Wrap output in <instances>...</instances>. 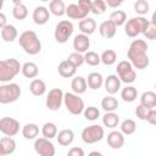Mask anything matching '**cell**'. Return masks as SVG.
<instances>
[{
    "label": "cell",
    "mask_w": 156,
    "mask_h": 156,
    "mask_svg": "<svg viewBox=\"0 0 156 156\" xmlns=\"http://www.w3.org/2000/svg\"><path fill=\"white\" fill-rule=\"evenodd\" d=\"M147 44L143 39H135L130 43L129 49L127 51V56L132 66L136 69H144L149 66V56H147Z\"/></svg>",
    "instance_id": "6da1fadb"
},
{
    "label": "cell",
    "mask_w": 156,
    "mask_h": 156,
    "mask_svg": "<svg viewBox=\"0 0 156 156\" xmlns=\"http://www.w3.org/2000/svg\"><path fill=\"white\" fill-rule=\"evenodd\" d=\"M18 43L28 55H37L41 51V41L34 30H24L20 35Z\"/></svg>",
    "instance_id": "7a4b0ae2"
},
{
    "label": "cell",
    "mask_w": 156,
    "mask_h": 156,
    "mask_svg": "<svg viewBox=\"0 0 156 156\" xmlns=\"http://www.w3.org/2000/svg\"><path fill=\"white\" fill-rule=\"evenodd\" d=\"M20 71H22V65L16 58H7L0 62V80L2 83L13 79Z\"/></svg>",
    "instance_id": "3957f363"
},
{
    "label": "cell",
    "mask_w": 156,
    "mask_h": 156,
    "mask_svg": "<svg viewBox=\"0 0 156 156\" xmlns=\"http://www.w3.org/2000/svg\"><path fill=\"white\" fill-rule=\"evenodd\" d=\"M149 26H150V22L145 17L136 16V17H133L127 21V23L124 24V33L129 38H135L140 33L144 34L146 32V29L149 28Z\"/></svg>",
    "instance_id": "277c9868"
},
{
    "label": "cell",
    "mask_w": 156,
    "mask_h": 156,
    "mask_svg": "<svg viewBox=\"0 0 156 156\" xmlns=\"http://www.w3.org/2000/svg\"><path fill=\"white\" fill-rule=\"evenodd\" d=\"M91 12V1L90 0H79L78 4H71L66 7V15L72 20H84L88 17V13Z\"/></svg>",
    "instance_id": "5b68a950"
},
{
    "label": "cell",
    "mask_w": 156,
    "mask_h": 156,
    "mask_svg": "<svg viewBox=\"0 0 156 156\" xmlns=\"http://www.w3.org/2000/svg\"><path fill=\"white\" fill-rule=\"evenodd\" d=\"M63 104H65L66 108L68 110V112L74 115V116H78V115L83 113L84 110H85L83 99L79 98V95H77L74 93H65Z\"/></svg>",
    "instance_id": "8992f818"
},
{
    "label": "cell",
    "mask_w": 156,
    "mask_h": 156,
    "mask_svg": "<svg viewBox=\"0 0 156 156\" xmlns=\"http://www.w3.org/2000/svg\"><path fill=\"white\" fill-rule=\"evenodd\" d=\"M21 88L16 83H9L0 85V102L1 104H10L18 100L21 96Z\"/></svg>",
    "instance_id": "52a82bcc"
},
{
    "label": "cell",
    "mask_w": 156,
    "mask_h": 156,
    "mask_svg": "<svg viewBox=\"0 0 156 156\" xmlns=\"http://www.w3.org/2000/svg\"><path fill=\"white\" fill-rule=\"evenodd\" d=\"M73 23L68 20H63V21H60L56 27H55V32H54V37H55V40L60 44H63L66 43L71 35L73 34Z\"/></svg>",
    "instance_id": "ba28073f"
},
{
    "label": "cell",
    "mask_w": 156,
    "mask_h": 156,
    "mask_svg": "<svg viewBox=\"0 0 156 156\" xmlns=\"http://www.w3.org/2000/svg\"><path fill=\"white\" fill-rule=\"evenodd\" d=\"M104 128L99 124H91L82 130V140L85 144H95L104 138Z\"/></svg>",
    "instance_id": "9c48e42d"
},
{
    "label": "cell",
    "mask_w": 156,
    "mask_h": 156,
    "mask_svg": "<svg viewBox=\"0 0 156 156\" xmlns=\"http://www.w3.org/2000/svg\"><path fill=\"white\" fill-rule=\"evenodd\" d=\"M117 74L118 78L121 79V82L129 84L133 83L136 78V73L134 71V67L132 66V63L129 61H121L117 65Z\"/></svg>",
    "instance_id": "30bf717a"
},
{
    "label": "cell",
    "mask_w": 156,
    "mask_h": 156,
    "mask_svg": "<svg viewBox=\"0 0 156 156\" xmlns=\"http://www.w3.org/2000/svg\"><path fill=\"white\" fill-rule=\"evenodd\" d=\"M63 96H65V94L60 88L51 89L46 96V101H45L46 107L50 111H57L63 102Z\"/></svg>",
    "instance_id": "8fae6325"
},
{
    "label": "cell",
    "mask_w": 156,
    "mask_h": 156,
    "mask_svg": "<svg viewBox=\"0 0 156 156\" xmlns=\"http://www.w3.org/2000/svg\"><path fill=\"white\" fill-rule=\"evenodd\" d=\"M34 150L40 156H55V146L50 141V139L46 138H38L34 141Z\"/></svg>",
    "instance_id": "7c38bea8"
},
{
    "label": "cell",
    "mask_w": 156,
    "mask_h": 156,
    "mask_svg": "<svg viewBox=\"0 0 156 156\" xmlns=\"http://www.w3.org/2000/svg\"><path fill=\"white\" fill-rule=\"evenodd\" d=\"M0 132L6 136H13L20 132V122L12 117H2L0 119Z\"/></svg>",
    "instance_id": "4fadbf2b"
},
{
    "label": "cell",
    "mask_w": 156,
    "mask_h": 156,
    "mask_svg": "<svg viewBox=\"0 0 156 156\" xmlns=\"http://www.w3.org/2000/svg\"><path fill=\"white\" fill-rule=\"evenodd\" d=\"M90 46V39L88 35L85 34H77L73 39V49L76 52L79 54H84L88 52V49Z\"/></svg>",
    "instance_id": "5bb4252c"
},
{
    "label": "cell",
    "mask_w": 156,
    "mask_h": 156,
    "mask_svg": "<svg viewBox=\"0 0 156 156\" xmlns=\"http://www.w3.org/2000/svg\"><path fill=\"white\" fill-rule=\"evenodd\" d=\"M121 79L118 78V76L116 74H110L107 76V78L105 79L104 82V87H105V90L107 91V94L110 95H113L116 94L119 89H121Z\"/></svg>",
    "instance_id": "9a60e30c"
},
{
    "label": "cell",
    "mask_w": 156,
    "mask_h": 156,
    "mask_svg": "<svg viewBox=\"0 0 156 156\" xmlns=\"http://www.w3.org/2000/svg\"><path fill=\"white\" fill-rule=\"evenodd\" d=\"M50 20V11L44 6H37L33 11V21L35 24L43 26Z\"/></svg>",
    "instance_id": "2e32d148"
},
{
    "label": "cell",
    "mask_w": 156,
    "mask_h": 156,
    "mask_svg": "<svg viewBox=\"0 0 156 156\" xmlns=\"http://www.w3.org/2000/svg\"><path fill=\"white\" fill-rule=\"evenodd\" d=\"M107 144L111 149H121L124 145V135L122 132L112 130L107 134Z\"/></svg>",
    "instance_id": "e0dca14e"
},
{
    "label": "cell",
    "mask_w": 156,
    "mask_h": 156,
    "mask_svg": "<svg viewBox=\"0 0 156 156\" xmlns=\"http://www.w3.org/2000/svg\"><path fill=\"white\" fill-rule=\"evenodd\" d=\"M16 150V141L12 136H2L0 139V152L2 156L11 155Z\"/></svg>",
    "instance_id": "ac0fdd59"
},
{
    "label": "cell",
    "mask_w": 156,
    "mask_h": 156,
    "mask_svg": "<svg viewBox=\"0 0 156 156\" xmlns=\"http://www.w3.org/2000/svg\"><path fill=\"white\" fill-rule=\"evenodd\" d=\"M116 26L110 21H104L100 26H99V33L102 38H106V39H111L116 35Z\"/></svg>",
    "instance_id": "d6986e66"
},
{
    "label": "cell",
    "mask_w": 156,
    "mask_h": 156,
    "mask_svg": "<svg viewBox=\"0 0 156 156\" xmlns=\"http://www.w3.org/2000/svg\"><path fill=\"white\" fill-rule=\"evenodd\" d=\"M78 27H79V30L82 32V34L90 35V34H93V33L95 32V29H96V22H95L94 18L87 17V18L79 21Z\"/></svg>",
    "instance_id": "ffe728a7"
},
{
    "label": "cell",
    "mask_w": 156,
    "mask_h": 156,
    "mask_svg": "<svg viewBox=\"0 0 156 156\" xmlns=\"http://www.w3.org/2000/svg\"><path fill=\"white\" fill-rule=\"evenodd\" d=\"M57 71H58V74L61 77H63V78H71V77H73L76 74L77 68L72 63H69L67 60H65V61L60 62V65L57 67Z\"/></svg>",
    "instance_id": "44dd1931"
},
{
    "label": "cell",
    "mask_w": 156,
    "mask_h": 156,
    "mask_svg": "<svg viewBox=\"0 0 156 156\" xmlns=\"http://www.w3.org/2000/svg\"><path fill=\"white\" fill-rule=\"evenodd\" d=\"M56 139H57V143L61 146H68L74 140V133H73L72 129H62V130L58 132Z\"/></svg>",
    "instance_id": "7402d4cb"
},
{
    "label": "cell",
    "mask_w": 156,
    "mask_h": 156,
    "mask_svg": "<svg viewBox=\"0 0 156 156\" xmlns=\"http://www.w3.org/2000/svg\"><path fill=\"white\" fill-rule=\"evenodd\" d=\"M12 16H13L16 20H20V21L27 18V16H28V10H27L26 5H24L22 1H17V0L13 1Z\"/></svg>",
    "instance_id": "603a6c76"
},
{
    "label": "cell",
    "mask_w": 156,
    "mask_h": 156,
    "mask_svg": "<svg viewBox=\"0 0 156 156\" xmlns=\"http://www.w3.org/2000/svg\"><path fill=\"white\" fill-rule=\"evenodd\" d=\"M71 88H72L73 93H74V94H77V95L85 93V90H87V88H88V83H87V79H85L84 77H80V76H78V77H74V78L72 79V83H71Z\"/></svg>",
    "instance_id": "cb8c5ba5"
},
{
    "label": "cell",
    "mask_w": 156,
    "mask_h": 156,
    "mask_svg": "<svg viewBox=\"0 0 156 156\" xmlns=\"http://www.w3.org/2000/svg\"><path fill=\"white\" fill-rule=\"evenodd\" d=\"M17 35H18V32H17L16 27L12 26V24H7L6 27L1 28V38L6 43L15 41L17 39Z\"/></svg>",
    "instance_id": "d4e9b609"
},
{
    "label": "cell",
    "mask_w": 156,
    "mask_h": 156,
    "mask_svg": "<svg viewBox=\"0 0 156 156\" xmlns=\"http://www.w3.org/2000/svg\"><path fill=\"white\" fill-rule=\"evenodd\" d=\"M104 82H105V80H104L102 76H101L99 72H91V73L88 76V78H87L88 87H89L90 89H93V90H96V89L101 88L102 84H104Z\"/></svg>",
    "instance_id": "484cf974"
},
{
    "label": "cell",
    "mask_w": 156,
    "mask_h": 156,
    "mask_svg": "<svg viewBox=\"0 0 156 156\" xmlns=\"http://www.w3.org/2000/svg\"><path fill=\"white\" fill-rule=\"evenodd\" d=\"M29 90L30 93L34 95V96H41L45 94L46 91V85H45V82L41 80V79H33L29 84Z\"/></svg>",
    "instance_id": "4316f807"
},
{
    "label": "cell",
    "mask_w": 156,
    "mask_h": 156,
    "mask_svg": "<svg viewBox=\"0 0 156 156\" xmlns=\"http://www.w3.org/2000/svg\"><path fill=\"white\" fill-rule=\"evenodd\" d=\"M49 11L54 16H57V17L63 16L66 13L65 2L62 0H52V1H50V4H49Z\"/></svg>",
    "instance_id": "83f0119b"
},
{
    "label": "cell",
    "mask_w": 156,
    "mask_h": 156,
    "mask_svg": "<svg viewBox=\"0 0 156 156\" xmlns=\"http://www.w3.org/2000/svg\"><path fill=\"white\" fill-rule=\"evenodd\" d=\"M140 105L152 110L156 107V93L154 91H145L140 96Z\"/></svg>",
    "instance_id": "f1b7e54d"
},
{
    "label": "cell",
    "mask_w": 156,
    "mask_h": 156,
    "mask_svg": "<svg viewBox=\"0 0 156 156\" xmlns=\"http://www.w3.org/2000/svg\"><path fill=\"white\" fill-rule=\"evenodd\" d=\"M119 123V116L115 112H106L102 116V124L110 129H113Z\"/></svg>",
    "instance_id": "f546056e"
},
{
    "label": "cell",
    "mask_w": 156,
    "mask_h": 156,
    "mask_svg": "<svg viewBox=\"0 0 156 156\" xmlns=\"http://www.w3.org/2000/svg\"><path fill=\"white\" fill-rule=\"evenodd\" d=\"M101 107L106 112H115L118 107V100L113 95H107L101 100Z\"/></svg>",
    "instance_id": "4dcf8cb0"
},
{
    "label": "cell",
    "mask_w": 156,
    "mask_h": 156,
    "mask_svg": "<svg viewBox=\"0 0 156 156\" xmlns=\"http://www.w3.org/2000/svg\"><path fill=\"white\" fill-rule=\"evenodd\" d=\"M121 98L126 102H133L138 98V90H136V88L133 87V85H128V87L123 88L122 91H121Z\"/></svg>",
    "instance_id": "1f68e13d"
},
{
    "label": "cell",
    "mask_w": 156,
    "mask_h": 156,
    "mask_svg": "<svg viewBox=\"0 0 156 156\" xmlns=\"http://www.w3.org/2000/svg\"><path fill=\"white\" fill-rule=\"evenodd\" d=\"M38 134H39V127L35 123H27L22 128V135L28 140L35 139L38 136Z\"/></svg>",
    "instance_id": "d6a6232c"
},
{
    "label": "cell",
    "mask_w": 156,
    "mask_h": 156,
    "mask_svg": "<svg viewBox=\"0 0 156 156\" xmlns=\"http://www.w3.org/2000/svg\"><path fill=\"white\" fill-rule=\"evenodd\" d=\"M21 72L26 78H35L39 73V68L34 62H26L22 65Z\"/></svg>",
    "instance_id": "836d02e7"
},
{
    "label": "cell",
    "mask_w": 156,
    "mask_h": 156,
    "mask_svg": "<svg viewBox=\"0 0 156 156\" xmlns=\"http://www.w3.org/2000/svg\"><path fill=\"white\" fill-rule=\"evenodd\" d=\"M108 20H110L116 27H119V26L126 24L127 15H126V12L122 11V10H116V11H113V12L110 15Z\"/></svg>",
    "instance_id": "e575fe53"
},
{
    "label": "cell",
    "mask_w": 156,
    "mask_h": 156,
    "mask_svg": "<svg viewBox=\"0 0 156 156\" xmlns=\"http://www.w3.org/2000/svg\"><path fill=\"white\" fill-rule=\"evenodd\" d=\"M41 134L46 139H52L57 136V127L52 122H46L41 128Z\"/></svg>",
    "instance_id": "d590c367"
},
{
    "label": "cell",
    "mask_w": 156,
    "mask_h": 156,
    "mask_svg": "<svg viewBox=\"0 0 156 156\" xmlns=\"http://www.w3.org/2000/svg\"><path fill=\"white\" fill-rule=\"evenodd\" d=\"M136 130V124L133 119L127 118L121 123V132L123 133V135H132L134 134Z\"/></svg>",
    "instance_id": "8d00e7d4"
},
{
    "label": "cell",
    "mask_w": 156,
    "mask_h": 156,
    "mask_svg": "<svg viewBox=\"0 0 156 156\" xmlns=\"http://www.w3.org/2000/svg\"><path fill=\"white\" fill-rule=\"evenodd\" d=\"M117 60V54L115 50H111V49H107L105 50L102 54H101V62L106 66H111L116 62Z\"/></svg>",
    "instance_id": "74e56055"
},
{
    "label": "cell",
    "mask_w": 156,
    "mask_h": 156,
    "mask_svg": "<svg viewBox=\"0 0 156 156\" xmlns=\"http://www.w3.org/2000/svg\"><path fill=\"white\" fill-rule=\"evenodd\" d=\"M84 60L85 63H88L89 66H98L101 62V56L98 55L95 51H88L84 55Z\"/></svg>",
    "instance_id": "f35d334b"
},
{
    "label": "cell",
    "mask_w": 156,
    "mask_h": 156,
    "mask_svg": "<svg viewBox=\"0 0 156 156\" xmlns=\"http://www.w3.org/2000/svg\"><path fill=\"white\" fill-rule=\"evenodd\" d=\"M83 115H84L85 119H88V121H96L100 117V111L95 106H88V107H85Z\"/></svg>",
    "instance_id": "ab89813d"
},
{
    "label": "cell",
    "mask_w": 156,
    "mask_h": 156,
    "mask_svg": "<svg viewBox=\"0 0 156 156\" xmlns=\"http://www.w3.org/2000/svg\"><path fill=\"white\" fill-rule=\"evenodd\" d=\"M67 61H68L69 63H72L76 68L80 67V66L85 62L84 56H83L82 54H79V52H76V51H74V52H72V54H69V56H68Z\"/></svg>",
    "instance_id": "60d3db41"
},
{
    "label": "cell",
    "mask_w": 156,
    "mask_h": 156,
    "mask_svg": "<svg viewBox=\"0 0 156 156\" xmlns=\"http://www.w3.org/2000/svg\"><path fill=\"white\" fill-rule=\"evenodd\" d=\"M106 11V2L104 0L91 1V12L94 15H102Z\"/></svg>",
    "instance_id": "b9f144b4"
},
{
    "label": "cell",
    "mask_w": 156,
    "mask_h": 156,
    "mask_svg": "<svg viewBox=\"0 0 156 156\" xmlns=\"http://www.w3.org/2000/svg\"><path fill=\"white\" fill-rule=\"evenodd\" d=\"M149 2L145 1V0H138L134 2V11L136 13H139L140 16L143 15H146L149 12Z\"/></svg>",
    "instance_id": "7bdbcfd3"
},
{
    "label": "cell",
    "mask_w": 156,
    "mask_h": 156,
    "mask_svg": "<svg viewBox=\"0 0 156 156\" xmlns=\"http://www.w3.org/2000/svg\"><path fill=\"white\" fill-rule=\"evenodd\" d=\"M149 113H150V108H147V107H145V106H143V105H139V106H136V108H135V116H136L139 119H141V121H146Z\"/></svg>",
    "instance_id": "ee69618b"
},
{
    "label": "cell",
    "mask_w": 156,
    "mask_h": 156,
    "mask_svg": "<svg viewBox=\"0 0 156 156\" xmlns=\"http://www.w3.org/2000/svg\"><path fill=\"white\" fill-rule=\"evenodd\" d=\"M144 37H145L146 39H149V40H155V39H156V27L150 23L149 28H147L146 32L144 33Z\"/></svg>",
    "instance_id": "f6af8a7d"
},
{
    "label": "cell",
    "mask_w": 156,
    "mask_h": 156,
    "mask_svg": "<svg viewBox=\"0 0 156 156\" xmlns=\"http://www.w3.org/2000/svg\"><path fill=\"white\" fill-rule=\"evenodd\" d=\"M67 156H85L84 155V150L79 146H74V147H71L67 152Z\"/></svg>",
    "instance_id": "bcb514c9"
},
{
    "label": "cell",
    "mask_w": 156,
    "mask_h": 156,
    "mask_svg": "<svg viewBox=\"0 0 156 156\" xmlns=\"http://www.w3.org/2000/svg\"><path fill=\"white\" fill-rule=\"evenodd\" d=\"M150 124H152V126H156V110H150V113H149V116H147V119H146Z\"/></svg>",
    "instance_id": "7dc6e473"
},
{
    "label": "cell",
    "mask_w": 156,
    "mask_h": 156,
    "mask_svg": "<svg viewBox=\"0 0 156 156\" xmlns=\"http://www.w3.org/2000/svg\"><path fill=\"white\" fill-rule=\"evenodd\" d=\"M105 2L110 7H118L119 5H122V1H117V0H106Z\"/></svg>",
    "instance_id": "c3c4849f"
},
{
    "label": "cell",
    "mask_w": 156,
    "mask_h": 156,
    "mask_svg": "<svg viewBox=\"0 0 156 156\" xmlns=\"http://www.w3.org/2000/svg\"><path fill=\"white\" fill-rule=\"evenodd\" d=\"M7 24H6V16L1 12L0 13V28H4V27H6Z\"/></svg>",
    "instance_id": "681fc988"
},
{
    "label": "cell",
    "mask_w": 156,
    "mask_h": 156,
    "mask_svg": "<svg viewBox=\"0 0 156 156\" xmlns=\"http://www.w3.org/2000/svg\"><path fill=\"white\" fill-rule=\"evenodd\" d=\"M150 23H151L152 26H155V27H156V10H155V12L152 13V17H151V21H150Z\"/></svg>",
    "instance_id": "f907efd6"
},
{
    "label": "cell",
    "mask_w": 156,
    "mask_h": 156,
    "mask_svg": "<svg viewBox=\"0 0 156 156\" xmlns=\"http://www.w3.org/2000/svg\"><path fill=\"white\" fill-rule=\"evenodd\" d=\"M88 156H104V155L100 151H91V152L88 154Z\"/></svg>",
    "instance_id": "816d5d0a"
},
{
    "label": "cell",
    "mask_w": 156,
    "mask_h": 156,
    "mask_svg": "<svg viewBox=\"0 0 156 156\" xmlns=\"http://www.w3.org/2000/svg\"><path fill=\"white\" fill-rule=\"evenodd\" d=\"M155 88H156V82H155Z\"/></svg>",
    "instance_id": "f5cc1de1"
},
{
    "label": "cell",
    "mask_w": 156,
    "mask_h": 156,
    "mask_svg": "<svg viewBox=\"0 0 156 156\" xmlns=\"http://www.w3.org/2000/svg\"><path fill=\"white\" fill-rule=\"evenodd\" d=\"M1 156H2V155H1Z\"/></svg>",
    "instance_id": "db71d44e"
}]
</instances>
